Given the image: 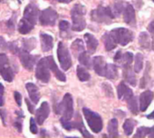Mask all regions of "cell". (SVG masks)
<instances>
[{"mask_svg": "<svg viewBox=\"0 0 154 138\" xmlns=\"http://www.w3.org/2000/svg\"><path fill=\"white\" fill-rule=\"evenodd\" d=\"M85 14H86V8L85 6L81 4H75L73 6L71 11V17L72 20V29L73 31L80 32L86 27Z\"/></svg>", "mask_w": 154, "mask_h": 138, "instance_id": "cell-1", "label": "cell"}, {"mask_svg": "<svg viewBox=\"0 0 154 138\" xmlns=\"http://www.w3.org/2000/svg\"><path fill=\"white\" fill-rule=\"evenodd\" d=\"M56 114H62L61 122H69L73 115V100L70 94H65L63 101L58 105Z\"/></svg>", "mask_w": 154, "mask_h": 138, "instance_id": "cell-2", "label": "cell"}, {"mask_svg": "<svg viewBox=\"0 0 154 138\" xmlns=\"http://www.w3.org/2000/svg\"><path fill=\"white\" fill-rule=\"evenodd\" d=\"M91 17L93 21H95L97 23L110 24L112 19H114L115 16L113 15L112 10L110 7L99 6L96 9L92 11Z\"/></svg>", "mask_w": 154, "mask_h": 138, "instance_id": "cell-3", "label": "cell"}, {"mask_svg": "<svg viewBox=\"0 0 154 138\" xmlns=\"http://www.w3.org/2000/svg\"><path fill=\"white\" fill-rule=\"evenodd\" d=\"M83 113H84V115H85L91 130L95 133H100L102 131L103 125V119H102L101 115L86 107L83 108Z\"/></svg>", "mask_w": 154, "mask_h": 138, "instance_id": "cell-4", "label": "cell"}, {"mask_svg": "<svg viewBox=\"0 0 154 138\" xmlns=\"http://www.w3.org/2000/svg\"><path fill=\"white\" fill-rule=\"evenodd\" d=\"M113 38L115 39L116 43L124 46L131 43L133 39V34L131 30L124 28V27H118L114 28L111 31Z\"/></svg>", "mask_w": 154, "mask_h": 138, "instance_id": "cell-5", "label": "cell"}, {"mask_svg": "<svg viewBox=\"0 0 154 138\" xmlns=\"http://www.w3.org/2000/svg\"><path fill=\"white\" fill-rule=\"evenodd\" d=\"M0 76L7 82H12L15 77V72L9 64V59L3 53H0Z\"/></svg>", "mask_w": 154, "mask_h": 138, "instance_id": "cell-6", "label": "cell"}, {"mask_svg": "<svg viewBox=\"0 0 154 138\" xmlns=\"http://www.w3.org/2000/svg\"><path fill=\"white\" fill-rule=\"evenodd\" d=\"M57 55H58V60H59L62 69L64 71H67L72 66V58H71L68 48L64 45L63 42H59L58 44Z\"/></svg>", "mask_w": 154, "mask_h": 138, "instance_id": "cell-7", "label": "cell"}, {"mask_svg": "<svg viewBox=\"0 0 154 138\" xmlns=\"http://www.w3.org/2000/svg\"><path fill=\"white\" fill-rule=\"evenodd\" d=\"M35 77L43 83H48L51 77L49 67L45 58H42L36 64Z\"/></svg>", "mask_w": 154, "mask_h": 138, "instance_id": "cell-8", "label": "cell"}, {"mask_svg": "<svg viewBox=\"0 0 154 138\" xmlns=\"http://www.w3.org/2000/svg\"><path fill=\"white\" fill-rule=\"evenodd\" d=\"M57 18H58V14L52 8L44 9L39 17L40 24L42 26H54Z\"/></svg>", "mask_w": 154, "mask_h": 138, "instance_id": "cell-9", "label": "cell"}, {"mask_svg": "<svg viewBox=\"0 0 154 138\" xmlns=\"http://www.w3.org/2000/svg\"><path fill=\"white\" fill-rule=\"evenodd\" d=\"M18 54H19V58H20V61H21V64H23V66L26 69H27L28 71H32L38 56L32 55L27 51H26L24 49L19 51Z\"/></svg>", "mask_w": 154, "mask_h": 138, "instance_id": "cell-10", "label": "cell"}, {"mask_svg": "<svg viewBox=\"0 0 154 138\" xmlns=\"http://www.w3.org/2000/svg\"><path fill=\"white\" fill-rule=\"evenodd\" d=\"M38 14H39V11H38V8L36 7V5L34 3H29L25 8L24 18L35 26L37 22Z\"/></svg>", "mask_w": 154, "mask_h": 138, "instance_id": "cell-11", "label": "cell"}, {"mask_svg": "<svg viewBox=\"0 0 154 138\" xmlns=\"http://www.w3.org/2000/svg\"><path fill=\"white\" fill-rule=\"evenodd\" d=\"M50 114V106L47 102H43L41 106L37 109L35 113V121L37 122L38 124H43L45 119L48 117Z\"/></svg>", "mask_w": 154, "mask_h": 138, "instance_id": "cell-12", "label": "cell"}, {"mask_svg": "<svg viewBox=\"0 0 154 138\" xmlns=\"http://www.w3.org/2000/svg\"><path fill=\"white\" fill-rule=\"evenodd\" d=\"M45 59H46V62H47V64H48V67H49V70H51L54 73V77L59 81L65 82L66 81V77H65V75L62 71H60L59 69H58V66L55 64L53 56H47V57H45Z\"/></svg>", "mask_w": 154, "mask_h": 138, "instance_id": "cell-13", "label": "cell"}, {"mask_svg": "<svg viewBox=\"0 0 154 138\" xmlns=\"http://www.w3.org/2000/svg\"><path fill=\"white\" fill-rule=\"evenodd\" d=\"M123 19L124 22L131 27L136 26V17L133 7L131 4H127L123 9Z\"/></svg>", "mask_w": 154, "mask_h": 138, "instance_id": "cell-14", "label": "cell"}, {"mask_svg": "<svg viewBox=\"0 0 154 138\" xmlns=\"http://www.w3.org/2000/svg\"><path fill=\"white\" fill-rule=\"evenodd\" d=\"M154 97V95L152 91L150 90H146L142 92L140 96V110L142 112H145L150 103L152 102Z\"/></svg>", "mask_w": 154, "mask_h": 138, "instance_id": "cell-15", "label": "cell"}, {"mask_svg": "<svg viewBox=\"0 0 154 138\" xmlns=\"http://www.w3.org/2000/svg\"><path fill=\"white\" fill-rule=\"evenodd\" d=\"M117 94H118V98L120 100H124V101L129 100L131 97L134 96L131 89L124 82H121L117 86Z\"/></svg>", "mask_w": 154, "mask_h": 138, "instance_id": "cell-16", "label": "cell"}, {"mask_svg": "<svg viewBox=\"0 0 154 138\" xmlns=\"http://www.w3.org/2000/svg\"><path fill=\"white\" fill-rule=\"evenodd\" d=\"M93 66L94 71L100 77L104 76V71L106 67V62L103 56H95L93 58Z\"/></svg>", "mask_w": 154, "mask_h": 138, "instance_id": "cell-17", "label": "cell"}, {"mask_svg": "<svg viewBox=\"0 0 154 138\" xmlns=\"http://www.w3.org/2000/svg\"><path fill=\"white\" fill-rule=\"evenodd\" d=\"M122 67H123L122 74H123V77H124L125 81L128 84H130L131 86H136L137 79L134 75V71L131 70V64H123Z\"/></svg>", "mask_w": 154, "mask_h": 138, "instance_id": "cell-18", "label": "cell"}, {"mask_svg": "<svg viewBox=\"0 0 154 138\" xmlns=\"http://www.w3.org/2000/svg\"><path fill=\"white\" fill-rule=\"evenodd\" d=\"M40 40H41V46L43 52H49L50 50H52L54 45V38L52 36L47 35L45 33H41Z\"/></svg>", "mask_w": 154, "mask_h": 138, "instance_id": "cell-19", "label": "cell"}, {"mask_svg": "<svg viewBox=\"0 0 154 138\" xmlns=\"http://www.w3.org/2000/svg\"><path fill=\"white\" fill-rule=\"evenodd\" d=\"M85 43H86V45H87V50H88V53L90 55H93L95 53L97 47H98V40L95 38L94 36H93L92 34H85Z\"/></svg>", "mask_w": 154, "mask_h": 138, "instance_id": "cell-20", "label": "cell"}, {"mask_svg": "<svg viewBox=\"0 0 154 138\" xmlns=\"http://www.w3.org/2000/svg\"><path fill=\"white\" fill-rule=\"evenodd\" d=\"M26 87L28 91V94L32 102L34 104H37L40 100V92H39L38 87L33 83H27Z\"/></svg>", "mask_w": 154, "mask_h": 138, "instance_id": "cell-21", "label": "cell"}, {"mask_svg": "<svg viewBox=\"0 0 154 138\" xmlns=\"http://www.w3.org/2000/svg\"><path fill=\"white\" fill-rule=\"evenodd\" d=\"M76 116H77L76 120H74L73 123L71 122V124H72V128H76V129H78V130L81 132V133H82L85 137H93V135H92V134L86 130V128L85 127L84 123H83L82 118L80 117V115H79V114H77Z\"/></svg>", "mask_w": 154, "mask_h": 138, "instance_id": "cell-22", "label": "cell"}, {"mask_svg": "<svg viewBox=\"0 0 154 138\" xmlns=\"http://www.w3.org/2000/svg\"><path fill=\"white\" fill-rule=\"evenodd\" d=\"M103 40L104 43V46H105V50L106 51H112V49H114L117 45V43L115 41V39L113 38L112 35L111 34V32H107L103 36Z\"/></svg>", "mask_w": 154, "mask_h": 138, "instance_id": "cell-23", "label": "cell"}, {"mask_svg": "<svg viewBox=\"0 0 154 138\" xmlns=\"http://www.w3.org/2000/svg\"><path fill=\"white\" fill-rule=\"evenodd\" d=\"M104 77L113 80L118 77V69L117 66L113 64H106L105 71H104Z\"/></svg>", "mask_w": 154, "mask_h": 138, "instance_id": "cell-24", "label": "cell"}, {"mask_svg": "<svg viewBox=\"0 0 154 138\" xmlns=\"http://www.w3.org/2000/svg\"><path fill=\"white\" fill-rule=\"evenodd\" d=\"M154 137V126L152 127H146L141 126L137 129L134 137Z\"/></svg>", "mask_w": 154, "mask_h": 138, "instance_id": "cell-25", "label": "cell"}, {"mask_svg": "<svg viewBox=\"0 0 154 138\" xmlns=\"http://www.w3.org/2000/svg\"><path fill=\"white\" fill-rule=\"evenodd\" d=\"M33 28H34V25L25 18L21 19L18 24V32L22 35L28 34L30 31L33 30Z\"/></svg>", "mask_w": 154, "mask_h": 138, "instance_id": "cell-26", "label": "cell"}, {"mask_svg": "<svg viewBox=\"0 0 154 138\" xmlns=\"http://www.w3.org/2000/svg\"><path fill=\"white\" fill-rule=\"evenodd\" d=\"M108 133L110 137H119L118 132V121L115 118H112L108 123Z\"/></svg>", "mask_w": 154, "mask_h": 138, "instance_id": "cell-27", "label": "cell"}, {"mask_svg": "<svg viewBox=\"0 0 154 138\" xmlns=\"http://www.w3.org/2000/svg\"><path fill=\"white\" fill-rule=\"evenodd\" d=\"M139 45L140 48L149 49L150 48V38L148 33L141 32L139 36Z\"/></svg>", "mask_w": 154, "mask_h": 138, "instance_id": "cell-28", "label": "cell"}, {"mask_svg": "<svg viewBox=\"0 0 154 138\" xmlns=\"http://www.w3.org/2000/svg\"><path fill=\"white\" fill-rule=\"evenodd\" d=\"M72 51L74 55V56H78L79 54H81L82 52L85 51V45L84 42L81 39H76L75 41H73V43L71 45Z\"/></svg>", "mask_w": 154, "mask_h": 138, "instance_id": "cell-29", "label": "cell"}, {"mask_svg": "<svg viewBox=\"0 0 154 138\" xmlns=\"http://www.w3.org/2000/svg\"><path fill=\"white\" fill-rule=\"evenodd\" d=\"M137 122L133 119H127L125 120L123 125H122V128H123V131L125 133V134L127 136H130L132 133H133V130H134V127L136 125Z\"/></svg>", "mask_w": 154, "mask_h": 138, "instance_id": "cell-30", "label": "cell"}, {"mask_svg": "<svg viewBox=\"0 0 154 138\" xmlns=\"http://www.w3.org/2000/svg\"><path fill=\"white\" fill-rule=\"evenodd\" d=\"M90 74L86 69L81 65L77 66V77L82 82H86L90 79Z\"/></svg>", "mask_w": 154, "mask_h": 138, "instance_id": "cell-31", "label": "cell"}, {"mask_svg": "<svg viewBox=\"0 0 154 138\" xmlns=\"http://www.w3.org/2000/svg\"><path fill=\"white\" fill-rule=\"evenodd\" d=\"M143 67V55L140 53H137L135 55V62H134V72L140 73Z\"/></svg>", "mask_w": 154, "mask_h": 138, "instance_id": "cell-32", "label": "cell"}, {"mask_svg": "<svg viewBox=\"0 0 154 138\" xmlns=\"http://www.w3.org/2000/svg\"><path fill=\"white\" fill-rule=\"evenodd\" d=\"M126 102H127L129 110H130L133 114H138V112H139V105H138L137 98L133 96L132 97H131V98H130L129 100H127Z\"/></svg>", "mask_w": 154, "mask_h": 138, "instance_id": "cell-33", "label": "cell"}, {"mask_svg": "<svg viewBox=\"0 0 154 138\" xmlns=\"http://www.w3.org/2000/svg\"><path fill=\"white\" fill-rule=\"evenodd\" d=\"M36 45V40L35 38H28V39H23V49L29 52L35 49Z\"/></svg>", "mask_w": 154, "mask_h": 138, "instance_id": "cell-34", "label": "cell"}, {"mask_svg": "<svg viewBox=\"0 0 154 138\" xmlns=\"http://www.w3.org/2000/svg\"><path fill=\"white\" fill-rule=\"evenodd\" d=\"M77 57H78L79 62H80L83 65H85V66L87 67V68H90V67H91L92 62H91L90 56L87 55V53H85V52L84 51V52H82L81 54H79Z\"/></svg>", "mask_w": 154, "mask_h": 138, "instance_id": "cell-35", "label": "cell"}, {"mask_svg": "<svg viewBox=\"0 0 154 138\" xmlns=\"http://www.w3.org/2000/svg\"><path fill=\"white\" fill-rule=\"evenodd\" d=\"M132 61H133V54L131 53V52H126L125 54L122 55L120 64H122V65H123V64H131Z\"/></svg>", "mask_w": 154, "mask_h": 138, "instance_id": "cell-36", "label": "cell"}, {"mask_svg": "<svg viewBox=\"0 0 154 138\" xmlns=\"http://www.w3.org/2000/svg\"><path fill=\"white\" fill-rule=\"evenodd\" d=\"M124 7H125V6H124V5H123V3H122V2L116 3V4L114 5V7H113V9H112V10L113 15H114L115 17L119 16L122 12H123Z\"/></svg>", "mask_w": 154, "mask_h": 138, "instance_id": "cell-37", "label": "cell"}, {"mask_svg": "<svg viewBox=\"0 0 154 138\" xmlns=\"http://www.w3.org/2000/svg\"><path fill=\"white\" fill-rule=\"evenodd\" d=\"M103 88L107 96L109 97H113V91H112V87L108 84V83H103Z\"/></svg>", "mask_w": 154, "mask_h": 138, "instance_id": "cell-38", "label": "cell"}, {"mask_svg": "<svg viewBox=\"0 0 154 138\" xmlns=\"http://www.w3.org/2000/svg\"><path fill=\"white\" fill-rule=\"evenodd\" d=\"M149 63H147V70H146V72L144 74V77L140 80V88L146 87V86L148 84V79H149V77H148V68H149Z\"/></svg>", "mask_w": 154, "mask_h": 138, "instance_id": "cell-39", "label": "cell"}, {"mask_svg": "<svg viewBox=\"0 0 154 138\" xmlns=\"http://www.w3.org/2000/svg\"><path fill=\"white\" fill-rule=\"evenodd\" d=\"M30 131H31V133H34V134L37 133V132H38L37 124H36L35 120L34 118H31V119H30Z\"/></svg>", "mask_w": 154, "mask_h": 138, "instance_id": "cell-40", "label": "cell"}, {"mask_svg": "<svg viewBox=\"0 0 154 138\" xmlns=\"http://www.w3.org/2000/svg\"><path fill=\"white\" fill-rule=\"evenodd\" d=\"M59 28H60L61 31H63V32L68 31V29L70 28V24H69V22L64 21V20L61 21V22L59 23Z\"/></svg>", "mask_w": 154, "mask_h": 138, "instance_id": "cell-41", "label": "cell"}, {"mask_svg": "<svg viewBox=\"0 0 154 138\" xmlns=\"http://www.w3.org/2000/svg\"><path fill=\"white\" fill-rule=\"evenodd\" d=\"M8 49H9L13 54H18V52H19V48L17 47L16 43H9V44H8Z\"/></svg>", "mask_w": 154, "mask_h": 138, "instance_id": "cell-42", "label": "cell"}, {"mask_svg": "<svg viewBox=\"0 0 154 138\" xmlns=\"http://www.w3.org/2000/svg\"><path fill=\"white\" fill-rule=\"evenodd\" d=\"M4 93H5V87L0 83V106L4 105Z\"/></svg>", "mask_w": 154, "mask_h": 138, "instance_id": "cell-43", "label": "cell"}, {"mask_svg": "<svg viewBox=\"0 0 154 138\" xmlns=\"http://www.w3.org/2000/svg\"><path fill=\"white\" fill-rule=\"evenodd\" d=\"M14 97H15V100H16L17 105L21 106V105H22V96H21V94L17 92V91H15L14 92Z\"/></svg>", "mask_w": 154, "mask_h": 138, "instance_id": "cell-44", "label": "cell"}, {"mask_svg": "<svg viewBox=\"0 0 154 138\" xmlns=\"http://www.w3.org/2000/svg\"><path fill=\"white\" fill-rule=\"evenodd\" d=\"M7 48H8V44H7L6 40L4 39V37L0 36V53L5 51Z\"/></svg>", "mask_w": 154, "mask_h": 138, "instance_id": "cell-45", "label": "cell"}, {"mask_svg": "<svg viewBox=\"0 0 154 138\" xmlns=\"http://www.w3.org/2000/svg\"><path fill=\"white\" fill-rule=\"evenodd\" d=\"M122 56V51H121V50H119V51H118V52L115 54V56H114V61H115V62H118V63H121Z\"/></svg>", "mask_w": 154, "mask_h": 138, "instance_id": "cell-46", "label": "cell"}, {"mask_svg": "<svg viewBox=\"0 0 154 138\" xmlns=\"http://www.w3.org/2000/svg\"><path fill=\"white\" fill-rule=\"evenodd\" d=\"M0 116L2 118V121L4 123V124H6V116H7V111L5 109H1L0 108Z\"/></svg>", "mask_w": 154, "mask_h": 138, "instance_id": "cell-47", "label": "cell"}, {"mask_svg": "<svg viewBox=\"0 0 154 138\" xmlns=\"http://www.w3.org/2000/svg\"><path fill=\"white\" fill-rule=\"evenodd\" d=\"M148 30L149 31V33L152 35V36L154 37V21L150 22L148 26Z\"/></svg>", "mask_w": 154, "mask_h": 138, "instance_id": "cell-48", "label": "cell"}, {"mask_svg": "<svg viewBox=\"0 0 154 138\" xmlns=\"http://www.w3.org/2000/svg\"><path fill=\"white\" fill-rule=\"evenodd\" d=\"M26 103L27 105V108H28V111L31 113V114H34V105L29 102L28 99H26Z\"/></svg>", "mask_w": 154, "mask_h": 138, "instance_id": "cell-49", "label": "cell"}, {"mask_svg": "<svg viewBox=\"0 0 154 138\" xmlns=\"http://www.w3.org/2000/svg\"><path fill=\"white\" fill-rule=\"evenodd\" d=\"M14 126L18 130V132H21V131H22V124H21V122L16 121L15 124H14Z\"/></svg>", "mask_w": 154, "mask_h": 138, "instance_id": "cell-50", "label": "cell"}, {"mask_svg": "<svg viewBox=\"0 0 154 138\" xmlns=\"http://www.w3.org/2000/svg\"><path fill=\"white\" fill-rule=\"evenodd\" d=\"M13 20H14V17H11V19L8 22V27H10V28H14L15 24L13 23Z\"/></svg>", "mask_w": 154, "mask_h": 138, "instance_id": "cell-51", "label": "cell"}, {"mask_svg": "<svg viewBox=\"0 0 154 138\" xmlns=\"http://www.w3.org/2000/svg\"><path fill=\"white\" fill-rule=\"evenodd\" d=\"M57 1L60 2V3H63V4H68V3L72 2V0H57Z\"/></svg>", "mask_w": 154, "mask_h": 138, "instance_id": "cell-52", "label": "cell"}, {"mask_svg": "<svg viewBox=\"0 0 154 138\" xmlns=\"http://www.w3.org/2000/svg\"><path fill=\"white\" fill-rule=\"evenodd\" d=\"M146 117H147L148 119H152V120H154V111H153L152 113H150L149 114H148Z\"/></svg>", "mask_w": 154, "mask_h": 138, "instance_id": "cell-53", "label": "cell"}, {"mask_svg": "<svg viewBox=\"0 0 154 138\" xmlns=\"http://www.w3.org/2000/svg\"><path fill=\"white\" fill-rule=\"evenodd\" d=\"M17 1H18L19 3H21V2H22V0H17Z\"/></svg>", "mask_w": 154, "mask_h": 138, "instance_id": "cell-54", "label": "cell"}, {"mask_svg": "<svg viewBox=\"0 0 154 138\" xmlns=\"http://www.w3.org/2000/svg\"><path fill=\"white\" fill-rule=\"evenodd\" d=\"M153 47H154V41H153Z\"/></svg>", "mask_w": 154, "mask_h": 138, "instance_id": "cell-55", "label": "cell"}, {"mask_svg": "<svg viewBox=\"0 0 154 138\" xmlns=\"http://www.w3.org/2000/svg\"><path fill=\"white\" fill-rule=\"evenodd\" d=\"M151 1H152V2H153V3H154V0H151Z\"/></svg>", "mask_w": 154, "mask_h": 138, "instance_id": "cell-56", "label": "cell"}, {"mask_svg": "<svg viewBox=\"0 0 154 138\" xmlns=\"http://www.w3.org/2000/svg\"><path fill=\"white\" fill-rule=\"evenodd\" d=\"M0 2H1V0H0Z\"/></svg>", "mask_w": 154, "mask_h": 138, "instance_id": "cell-57", "label": "cell"}]
</instances>
